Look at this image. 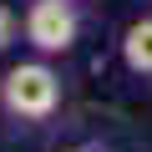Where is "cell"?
Wrapping results in <instances>:
<instances>
[{
  "mask_svg": "<svg viewBox=\"0 0 152 152\" xmlns=\"http://www.w3.org/2000/svg\"><path fill=\"white\" fill-rule=\"evenodd\" d=\"M15 31H20V20H15V10H10V5H0V51H5V46L15 41Z\"/></svg>",
  "mask_w": 152,
  "mask_h": 152,
  "instance_id": "obj_4",
  "label": "cell"
},
{
  "mask_svg": "<svg viewBox=\"0 0 152 152\" xmlns=\"http://www.w3.org/2000/svg\"><path fill=\"white\" fill-rule=\"evenodd\" d=\"M76 10L71 0H36V5L26 10V41L41 51V56H61L76 46Z\"/></svg>",
  "mask_w": 152,
  "mask_h": 152,
  "instance_id": "obj_2",
  "label": "cell"
},
{
  "mask_svg": "<svg viewBox=\"0 0 152 152\" xmlns=\"http://www.w3.org/2000/svg\"><path fill=\"white\" fill-rule=\"evenodd\" d=\"M122 61H127V71L152 76V15H142V20L127 26V36H122Z\"/></svg>",
  "mask_w": 152,
  "mask_h": 152,
  "instance_id": "obj_3",
  "label": "cell"
},
{
  "mask_svg": "<svg viewBox=\"0 0 152 152\" xmlns=\"http://www.w3.org/2000/svg\"><path fill=\"white\" fill-rule=\"evenodd\" d=\"M0 107H5V117H20V122H46L61 107V76L46 61L10 66L0 76Z\"/></svg>",
  "mask_w": 152,
  "mask_h": 152,
  "instance_id": "obj_1",
  "label": "cell"
},
{
  "mask_svg": "<svg viewBox=\"0 0 152 152\" xmlns=\"http://www.w3.org/2000/svg\"><path fill=\"white\" fill-rule=\"evenodd\" d=\"M71 152H96V147H71Z\"/></svg>",
  "mask_w": 152,
  "mask_h": 152,
  "instance_id": "obj_5",
  "label": "cell"
}]
</instances>
